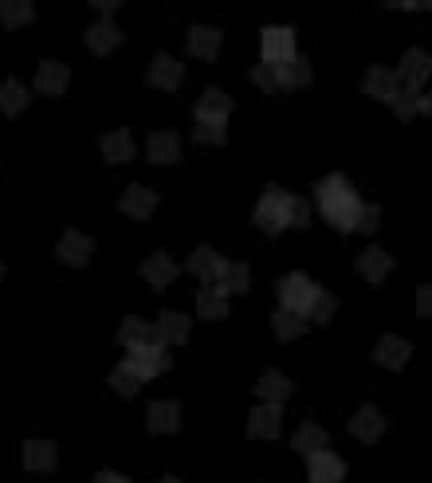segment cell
Listing matches in <instances>:
<instances>
[{
    "label": "cell",
    "instance_id": "obj_35",
    "mask_svg": "<svg viewBox=\"0 0 432 483\" xmlns=\"http://www.w3.org/2000/svg\"><path fill=\"white\" fill-rule=\"evenodd\" d=\"M326 440H331V436H326V428H319V425H299L295 428V436H291V448L295 452H303V456H311V452H319V448H326Z\"/></svg>",
    "mask_w": 432,
    "mask_h": 483
},
{
    "label": "cell",
    "instance_id": "obj_7",
    "mask_svg": "<svg viewBox=\"0 0 432 483\" xmlns=\"http://www.w3.org/2000/svg\"><path fill=\"white\" fill-rule=\"evenodd\" d=\"M118 342H122L126 350H134V346H165L157 322H146V319H138V315H126L122 319V326H118Z\"/></svg>",
    "mask_w": 432,
    "mask_h": 483
},
{
    "label": "cell",
    "instance_id": "obj_13",
    "mask_svg": "<svg viewBox=\"0 0 432 483\" xmlns=\"http://www.w3.org/2000/svg\"><path fill=\"white\" fill-rule=\"evenodd\" d=\"M350 436L362 440V444H377L385 436V416L377 413L374 404H362V409L350 416Z\"/></svg>",
    "mask_w": 432,
    "mask_h": 483
},
{
    "label": "cell",
    "instance_id": "obj_6",
    "mask_svg": "<svg viewBox=\"0 0 432 483\" xmlns=\"http://www.w3.org/2000/svg\"><path fill=\"white\" fill-rule=\"evenodd\" d=\"M126 362L134 365L146 382H150V377H162L169 365H174V358H169L165 346H134V350H126Z\"/></svg>",
    "mask_w": 432,
    "mask_h": 483
},
{
    "label": "cell",
    "instance_id": "obj_18",
    "mask_svg": "<svg viewBox=\"0 0 432 483\" xmlns=\"http://www.w3.org/2000/svg\"><path fill=\"white\" fill-rule=\"evenodd\" d=\"M118 208H122L130 220H150L153 208H157V193L146 189V185H130L122 193V201H118Z\"/></svg>",
    "mask_w": 432,
    "mask_h": 483
},
{
    "label": "cell",
    "instance_id": "obj_22",
    "mask_svg": "<svg viewBox=\"0 0 432 483\" xmlns=\"http://www.w3.org/2000/svg\"><path fill=\"white\" fill-rule=\"evenodd\" d=\"M389 271H393V256L385 252V247H365V252L358 256V276L362 279L382 283V279H389Z\"/></svg>",
    "mask_w": 432,
    "mask_h": 483
},
{
    "label": "cell",
    "instance_id": "obj_42",
    "mask_svg": "<svg viewBox=\"0 0 432 483\" xmlns=\"http://www.w3.org/2000/svg\"><path fill=\"white\" fill-rule=\"evenodd\" d=\"M416 315H421V319H432V283H421V287H416Z\"/></svg>",
    "mask_w": 432,
    "mask_h": 483
},
{
    "label": "cell",
    "instance_id": "obj_36",
    "mask_svg": "<svg viewBox=\"0 0 432 483\" xmlns=\"http://www.w3.org/2000/svg\"><path fill=\"white\" fill-rule=\"evenodd\" d=\"M393 102V114H397L401 122H409L421 114V90H413V87H397V95L389 99Z\"/></svg>",
    "mask_w": 432,
    "mask_h": 483
},
{
    "label": "cell",
    "instance_id": "obj_44",
    "mask_svg": "<svg viewBox=\"0 0 432 483\" xmlns=\"http://www.w3.org/2000/svg\"><path fill=\"white\" fill-rule=\"evenodd\" d=\"M90 5H95V12H102V16H107V12H114L118 5H122V0H90Z\"/></svg>",
    "mask_w": 432,
    "mask_h": 483
},
{
    "label": "cell",
    "instance_id": "obj_30",
    "mask_svg": "<svg viewBox=\"0 0 432 483\" xmlns=\"http://www.w3.org/2000/svg\"><path fill=\"white\" fill-rule=\"evenodd\" d=\"M142 385H146V377H142V373H138V370H134V365H130L126 358H122V362H118L114 370H111V389H114L118 397H126V401H130V397H134Z\"/></svg>",
    "mask_w": 432,
    "mask_h": 483
},
{
    "label": "cell",
    "instance_id": "obj_8",
    "mask_svg": "<svg viewBox=\"0 0 432 483\" xmlns=\"http://www.w3.org/2000/svg\"><path fill=\"white\" fill-rule=\"evenodd\" d=\"M56 256H59V264H68V268H87V259L95 256V240L79 228H68L56 247Z\"/></svg>",
    "mask_w": 432,
    "mask_h": 483
},
{
    "label": "cell",
    "instance_id": "obj_20",
    "mask_svg": "<svg viewBox=\"0 0 432 483\" xmlns=\"http://www.w3.org/2000/svg\"><path fill=\"white\" fill-rule=\"evenodd\" d=\"M228 114H232V99L225 90L213 87L196 99V122H228Z\"/></svg>",
    "mask_w": 432,
    "mask_h": 483
},
{
    "label": "cell",
    "instance_id": "obj_43",
    "mask_svg": "<svg viewBox=\"0 0 432 483\" xmlns=\"http://www.w3.org/2000/svg\"><path fill=\"white\" fill-rule=\"evenodd\" d=\"M90 483H130V479H126V476H118V472H99Z\"/></svg>",
    "mask_w": 432,
    "mask_h": 483
},
{
    "label": "cell",
    "instance_id": "obj_10",
    "mask_svg": "<svg viewBox=\"0 0 432 483\" xmlns=\"http://www.w3.org/2000/svg\"><path fill=\"white\" fill-rule=\"evenodd\" d=\"M20 460H24V472L44 476V472H56V464H59V448H56L51 440H24Z\"/></svg>",
    "mask_w": 432,
    "mask_h": 483
},
{
    "label": "cell",
    "instance_id": "obj_14",
    "mask_svg": "<svg viewBox=\"0 0 432 483\" xmlns=\"http://www.w3.org/2000/svg\"><path fill=\"white\" fill-rule=\"evenodd\" d=\"M409 358H413V346L405 342V338H397V334H385V338H377V346H374V362L377 365H385V370H405L409 365Z\"/></svg>",
    "mask_w": 432,
    "mask_h": 483
},
{
    "label": "cell",
    "instance_id": "obj_19",
    "mask_svg": "<svg viewBox=\"0 0 432 483\" xmlns=\"http://www.w3.org/2000/svg\"><path fill=\"white\" fill-rule=\"evenodd\" d=\"M146 79H150V87H157V90H177L181 79H185V68H181L174 56H153Z\"/></svg>",
    "mask_w": 432,
    "mask_h": 483
},
{
    "label": "cell",
    "instance_id": "obj_45",
    "mask_svg": "<svg viewBox=\"0 0 432 483\" xmlns=\"http://www.w3.org/2000/svg\"><path fill=\"white\" fill-rule=\"evenodd\" d=\"M421 114L432 119V90H421Z\"/></svg>",
    "mask_w": 432,
    "mask_h": 483
},
{
    "label": "cell",
    "instance_id": "obj_33",
    "mask_svg": "<svg viewBox=\"0 0 432 483\" xmlns=\"http://www.w3.org/2000/svg\"><path fill=\"white\" fill-rule=\"evenodd\" d=\"M189 51L196 59H213L220 51V32L205 28V24H193V28H189Z\"/></svg>",
    "mask_w": 432,
    "mask_h": 483
},
{
    "label": "cell",
    "instance_id": "obj_16",
    "mask_svg": "<svg viewBox=\"0 0 432 483\" xmlns=\"http://www.w3.org/2000/svg\"><path fill=\"white\" fill-rule=\"evenodd\" d=\"M146 158L153 165H177L181 162V134H174V130H157V134H150Z\"/></svg>",
    "mask_w": 432,
    "mask_h": 483
},
{
    "label": "cell",
    "instance_id": "obj_49",
    "mask_svg": "<svg viewBox=\"0 0 432 483\" xmlns=\"http://www.w3.org/2000/svg\"><path fill=\"white\" fill-rule=\"evenodd\" d=\"M0 279H5V264H0Z\"/></svg>",
    "mask_w": 432,
    "mask_h": 483
},
{
    "label": "cell",
    "instance_id": "obj_12",
    "mask_svg": "<svg viewBox=\"0 0 432 483\" xmlns=\"http://www.w3.org/2000/svg\"><path fill=\"white\" fill-rule=\"evenodd\" d=\"M146 428H150V436H174L181 428V404L177 401H153L146 409Z\"/></svg>",
    "mask_w": 432,
    "mask_h": 483
},
{
    "label": "cell",
    "instance_id": "obj_37",
    "mask_svg": "<svg viewBox=\"0 0 432 483\" xmlns=\"http://www.w3.org/2000/svg\"><path fill=\"white\" fill-rule=\"evenodd\" d=\"M334 307H338V299L326 291V287H319V295H314L311 307H307V319L311 322H331L334 319Z\"/></svg>",
    "mask_w": 432,
    "mask_h": 483
},
{
    "label": "cell",
    "instance_id": "obj_25",
    "mask_svg": "<svg viewBox=\"0 0 432 483\" xmlns=\"http://www.w3.org/2000/svg\"><path fill=\"white\" fill-rule=\"evenodd\" d=\"M307 322H311L307 315L279 307V310H275V319H271V331H275V338H279V342H295V338L307 334Z\"/></svg>",
    "mask_w": 432,
    "mask_h": 483
},
{
    "label": "cell",
    "instance_id": "obj_34",
    "mask_svg": "<svg viewBox=\"0 0 432 483\" xmlns=\"http://www.w3.org/2000/svg\"><path fill=\"white\" fill-rule=\"evenodd\" d=\"M36 12H32V0H0V24H5L8 32L24 28V24H32Z\"/></svg>",
    "mask_w": 432,
    "mask_h": 483
},
{
    "label": "cell",
    "instance_id": "obj_32",
    "mask_svg": "<svg viewBox=\"0 0 432 483\" xmlns=\"http://www.w3.org/2000/svg\"><path fill=\"white\" fill-rule=\"evenodd\" d=\"M28 102H32V95H28V87H24L20 79H5V83H0V110H5L8 119L24 114Z\"/></svg>",
    "mask_w": 432,
    "mask_h": 483
},
{
    "label": "cell",
    "instance_id": "obj_4",
    "mask_svg": "<svg viewBox=\"0 0 432 483\" xmlns=\"http://www.w3.org/2000/svg\"><path fill=\"white\" fill-rule=\"evenodd\" d=\"M283 428V404L279 401H259L248 413V436L252 440H275Z\"/></svg>",
    "mask_w": 432,
    "mask_h": 483
},
{
    "label": "cell",
    "instance_id": "obj_38",
    "mask_svg": "<svg viewBox=\"0 0 432 483\" xmlns=\"http://www.w3.org/2000/svg\"><path fill=\"white\" fill-rule=\"evenodd\" d=\"M220 287H225L228 295H244L248 287H252V271H248V264H228V268H225V279H220Z\"/></svg>",
    "mask_w": 432,
    "mask_h": 483
},
{
    "label": "cell",
    "instance_id": "obj_17",
    "mask_svg": "<svg viewBox=\"0 0 432 483\" xmlns=\"http://www.w3.org/2000/svg\"><path fill=\"white\" fill-rule=\"evenodd\" d=\"M196 315H201L205 322L228 319V291H225V287H220V283L201 287V291H196Z\"/></svg>",
    "mask_w": 432,
    "mask_h": 483
},
{
    "label": "cell",
    "instance_id": "obj_27",
    "mask_svg": "<svg viewBox=\"0 0 432 483\" xmlns=\"http://www.w3.org/2000/svg\"><path fill=\"white\" fill-rule=\"evenodd\" d=\"M118 44H122V32H118L107 16H102L99 24H90V28H87V47L95 51V56H111V51H114Z\"/></svg>",
    "mask_w": 432,
    "mask_h": 483
},
{
    "label": "cell",
    "instance_id": "obj_24",
    "mask_svg": "<svg viewBox=\"0 0 432 483\" xmlns=\"http://www.w3.org/2000/svg\"><path fill=\"white\" fill-rule=\"evenodd\" d=\"M134 153H138V146H134V138H130V130H111V134H102V158L111 165H126Z\"/></svg>",
    "mask_w": 432,
    "mask_h": 483
},
{
    "label": "cell",
    "instance_id": "obj_40",
    "mask_svg": "<svg viewBox=\"0 0 432 483\" xmlns=\"http://www.w3.org/2000/svg\"><path fill=\"white\" fill-rule=\"evenodd\" d=\"M252 83L259 87V90H279V79H275V63H256L252 68Z\"/></svg>",
    "mask_w": 432,
    "mask_h": 483
},
{
    "label": "cell",
    "instance_id": "obj_48",
    "mask_svg": "<svg viewBox=\"0 0 432 483\" xmlns=\"http://www.w3.org/2000/svg\"><path fill=\"white\" fill-rule=\"evenodd\" d=\"M157 483H181L177 476H162V479H157Z\"/></svg>",
    "mask_w": 432,
    "mask_h": 483
},
{
    "label": "cell",
    "instance_id": "obj_23",
    "mask_svg": "<svg viewBox=\"0 0 432 483\" xmlns=\"http://www.w3.org/2000/svg\"><path fill=\"white\" fill-rule=\"evenodd\" d=\"M138 271H142V279H146L150 287H157V291H165V287L177 279V264H174V259H169L165 252H153Z\"/></svg>",
    "mask_w": 432,
    "mask_h": 483
},
{
    "label": "cell",
    "instance_id": "obj_1",
    "mask_svg": "<svg viewBox=\"0 0 432 483\" xmlns=\"http://www.w3.org/2000/svg\"><path fill=\"white\" fill-rule=\"evenodd\" d=\"M314 205H319L326 225L338 232H358V220L365 213V201L358 197V189H353L342 173H331L314 185Z\"/></svg>",
    "mask_w": 432,
    "mask_h": 483
},
{
    "label": "cell",
    "instance_id": "obj_46",
    "mask_svg": "<svg viewBox=\"0 0 432 483\" xmlns=\"http://www.w3.org/2000/svg\"><path fill=\"white\" fill-rule=\"evenodd\" d=\"M385 5H389V8H409L413 0H385Z\"/></svg>",
    "mask_w": 432,
    "mask_h": 483
},
{
    "label": "cell",
    "instance_id": "obj_26",
    "mask_svg": "<svg viewBox=\"0 0 432 483\" xmlns=\"http://www.w3.org/2000/svg\"><path fill=\"white\" fill-rule=\"evenodd\" d=\"M397 87H401V79H397V71H389V68H370V71H365V79H362L365 95L385 99V102L397 95Z\"/></svg>",
    "mask_w": 432,
    "mask_h": 483
},
{
    "label": "cell",
    "instance_id": "obj_41",
    "mask_svg": "<svg viewBox=\"0 0 432 483\" xmlns=\"http://www.w3.org/2000/svg\"><path fill=\"white\" fill-rule=\"evenodd\" d=\"M377 225H382V208H377V205H365V213H362V220H358V232H365V236H370V232H377Z\"/></svg>",
    "mask_w": 432,
    "mask_h": 483
},
{
    "label": "cell",
    "instance_id": "obj_15",
    "mask_svg": "<svg viewBox=\"0 0 432 483\" xmlns=\"http://www.w3.org/2000/svg\"><path fill=\"white\" fill-rule=\"evenodd\" d=\"M428 75H432V56L421 47H413V51H405V59H401V71H397V79L401 87H413V90H421L428 83Z\"/></svg>",
    "mask_w": 432,
    "mask_h": 483
},
{
    "label": "cell",
    "instance_id": "obj_11",
    "mask_svg": "<svg viewBox=\"0 0 432 483\" xmlns=\"http://www.w3.org/2000/svg\"><path fill=\"white\" fill-rule=\"evenodd\" d=\"M225 268H228V259L220 256V252H213L208 244H201V247H196V252L189 256V271H193V276L201 279L205 287H213V283L225 279Z\"/></svg>",
    "mask_w": 432,
    "mask_h": 483
},
{
    "label": "cell",
    "instance_id": "obj_29",
    "mask_svg": "<svg viewBox=\"0 0 432 483\" xmlns=\"http://www.w3.org/2000/svg\"><path fill=\"white\" fill-rule=\"evenodd\" d=\"M295 394V385H291V377H287V373H279V370H268L264 377H259V382H256V397L259 401H287V397H291Z\"/></svg>",
    "mask_w": 432,
    "mask_h": 483
},
{
    "label": "cell",
    "instance_id": "obj_9",
    "mask_svg": "<svg viewBox=\"0 0 432 483\" xmlns=\"http://www.w3.org/2000/svg\"><path fill=\"white\" fill-rule=\"evenodd\" d=\"M259 51H264L268 63H287L299 56L295 47V32L291 28H264L259 32Z\"/></svg>",
    "mask_w": 432,
    "mask_h": 483
},
{
    "label": "cell",
    "instance_id": "obj_5",
    "mask_svg": "<svg viewBox=\"0 0 432 483\" xmlns=\"http://www.w3.org/2000/svg\"><path fill=\"white\" fill-rule=\"evenodd\" d=\"M307 476L311 483H342L346 479V460L331 448H319L307 456Z\"/></svg>",
    "mask_w": 432,
    "mask_h": 483
},
{
    "label": "cell",
    "instance_id": "obj_21",
    "mask_svg": "<svg viewBox=\"0 0 432 483\" xmlns=\"http://www.w3.org/2000/svg\"><path fill=\"white\" fill-rule=\"evenodd\" d=\"M68 83H71V71L63 68V63H39V71H36V90L39 95H47V99H56V95H63L68 90Z\"/></svg>",
    "mask_w": 432,
    "mask_h": 483
},
{
    "label": "cell",
    "instance_id": "obj_2",
    "mask_svg": "<svg viewBox=\"0 0 432 483\" xmlns=\"http://www.w3.org/2000/svg\"><path fill=\"white\" fill-rule=\"evenodd\" d=\"M311 225V205L287 189L268 185L264 197L256 201V228L268 236H279L283 228H307Z\"/></svg>",
    "mask_w": 432,
    "mask_h": 483
},
{
    "label": "cell",
    "instance_id": "obj_31",
    "mask_svg": "<svg viewBox=\"0 0 432 483\" xmlns=\"http://www.w3.org/2000/svg\"><path fill=\"white\" fill-rule=\"evenodd\" d=\"M275 79H279V90H299L311 83V68L307 59H287V63H275Z\"/></svg>",
    "mask_w": 432,
    "mask_h": 483
},
{
    "label": "cell",
    "instance_id": "obj_47",
    "mask_svg": "<svg viewBox=\"0 0 432 483\" xmlns=\"http://www.w3.org/2000/svg\"><path fill=\"white\" fill-rule=\"evenodd\" d=\"M409 8H432V0H413Z\"/></svg>",
    "mask_w": 432,
    "mask_h": 483
},
{
    "label": "cell",
    "instance_id": "obj_28",
    "mask_svg": "<svg viewBox=\"0 0 432 483\" xmlns=\"http://www.w3.org/2000/svg\"><path fill=\"white\" fill-rule=\"evenodd\" d=\"M157 331H162L165 346H185L189 342V319L181 310H162L157 315Z\"/></svg>",
    "mask_w": 432,
    "mask_h": 483
},
{
    "label": "cell",
    "instance_id": "obj_39",
    "mask_svg": "<svg viewBox=\"0 0 432 483\" xmlns=\"http://www.w3.org/2000/svg\"><path fill=\"white\" fill-rule=\"evenodd\" d=\"M193 138L201 142V146H225V142H228V130H225V122H196Z\"/></svg>",
    "mask_w": 432,
    "mask_h": 483
},
{
    "label": "cell",
    "instance_id": "obj_3",
    "mask_svg": "<svg viewBox=\"0 0 432 483\" xmlns=\"http://www.w3.org/2000/svg\"><path fill=\"white\" fill-rule=\"evenodd\" d=\"M279 307L287 310H299V315H307V307H311V299L319 295V283H314L307 271H287V276L279 279Z\"/></svg>",
    "mask_w": 432,
    "mask_h": 483
}]
</instances>
